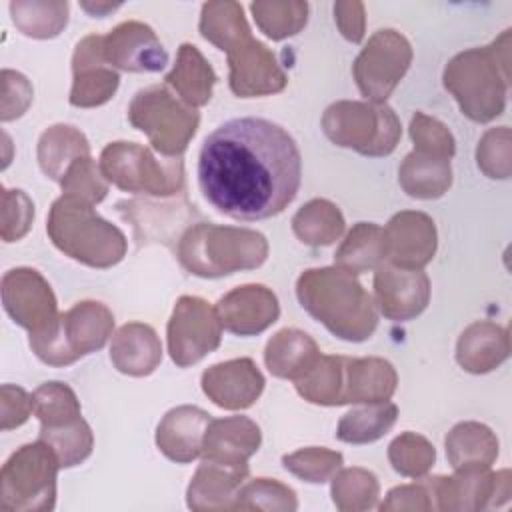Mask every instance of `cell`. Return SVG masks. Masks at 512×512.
I'll return each mask as SVG.
<instances>
[{
	"instance_id": "1",
	"label": "cell",
	"mask_w": 512,
	"mask_h": 512,
	"mask_svg": "<svg viewBox=\"0 0 512 512\" xmlns=\"http://www.w3.org/2000/svg\"><path fill=\"white\" fill-rule=\"evenodd\" d=\"M302 158L294 138L266 118H232L210 132L198 154V186L220 214L256 222L296 198Z\"/></svg>"
},
{
	"instance_id": "2",
	"label": "cell",
	"mask_w": 512,
	"mask_h": 512,
	"mask_svg": "<svg viewBox=\"0 0 512 512\" xmlns=\"http://www.w3.org/2000/svg\"><path fill=\"white\" fill-rule=\"evenodd\" d=\"M300 306L340 340L364 342L378 326V306L358 278L338 266L308 268L296 280Z\"/></svg>"
},
{
	"instance_id": "3",
	"label": "cell",
	"mask_w": 512,
	"mask_h": 512,
	"mask_svg": "<svg viewBox=\"0 0 512 512\" xmlns=\"http://www.w3.org/2000/svg\"><path fill=\"white\" fill-rule=\"evenodd\" d=\"M510 28L490 46L456 54L444 68V88L472 122H490L506 108L510 84Z\"/></svg>"
},
{
	"instance_id": "4",
	"label": "cell",
	"mask_w": 512,
	"mask_h": 512,
	"mask_svg": "<svg viewBox=\"0 0 512 512\" xmlns=\"http://www.w3.org/2000/svg\"><path fill=\"white\" fill-rule=\"evenodd\" d=\"M176 256L194 276L222 278L262 266L268 258V240L250 228L198 222L180 236Z\"/></svg>"
},
{
	"instance_id": "5",
	"label": "cell",
	"mask_w": 512,
	"mask_h": 512,
	"mask_svg": "<svg viewBox=\"0 0 512 512\" xmlns=\"http://www.w3.org/2000/svg\"><path fill=\"white\" fill-rule=\"evenodd\" d=\"M46 232L52 244L90 268H110L126 256V236L104 220L94 204L62 194L50 206Z\"/></svg>"
},
{
	"instance_id": "6",
	"label": "cell",
	"mask_w": 512,
	"mask_h": 512,
	"mask_svg": "<svg viewBox=\"0 0 512 512\" xmlns=\"http://www.w3.org/2000/svg\"><path fill=\"white\" fill-rule=\"evenodd\" d=\"M322 130L332 144L372 158L392 154L402 136L396 112L388 104L368 100L330 104L322 114Z\"/></svg>"
},
{
	"instance_id": "7",
	"label": "cell",
	"mask_w": 512,
	"mask_h": 512,
	"mask_svg": "<svg viewBox=\"0 0 512 512\" xmlns=\"http://www.w3.org/2000/svg\"><path fill=\"white\" fill-rule=\"evenodd\" d=\"M60 462L44 442L20 446L0 472V508L4 512H48L56 504Z\"/></svg>"
},
{
	"instance_id": "8",
	"label": "cell",
	"mask_w": 512,
	"mask_h": 512,
	"mask_svg": "<svg viewBox=\"0 0 512 512\" xmlns=\"http://www.w3.org/2000/svg\"><path fill=\"white\" fill-rule=\"evenodd\" d=\"M102 176L124 192L168 198L184 190L180 158H156L136 142H110L100 152Z\"/></svg>"
},
{
	"instance_id": "9",
	"label": "cell",
	"mask_w": 512,
	"mask_h": 512,
	"mask_svg": "<svg viewBox=\"0 0 512 512\" xmlns=\"http://www.w3.org/2000/svg\"><path fill=\"white\" fill-rule=\"evenodd\" d=\"M130 124L144 132L164 158H178L198 130L196 108L178 100L166 86L154 84L138 90L128 106Z\"/></svg>"
},
{
	"instance_id": "10",
	"label": "cell",
	"mask_w": 512,
	"mask_h": 512,
	"mask_svg": "<svg viewBox=\"0 0 512 512\" xmlns=\"http://www.w3.org/2000/svg\"><path fill=\"white\" fill-rule=\"evenodd\" d=\"M114 314L96 300H82L60 314L54 336L30 342L32 352L48 366H68L100 350L112 336Z\"/></svg>"
},
{
	"instance_id": "11",
	"label": "cell",
	"mask_w": 512,
	"mask_h": 512,
	"mask_svg": "<svg viewBox=\"0 0 512 512\" xmlns=\"http://www.w3.org/2000/svg\"><path fill=\"white\" fill-rule=\"evenodd\" d=\"M2 306L14 324L28 330V342L56 334L60 312L46 278L28 266H18L2 276Z\"/></svg>"
},
{
	"instance_id": "12",
	"label": "cell",
	"mask_w": 512,
	"mask_h": 512,
	"mask_svg": "<svg viewBox=\"0 0 512 512\" xmlns=\"http://www.w3.org/2000/svg\"><path fill=\"white\" fill-rule=\"evenodd\" d=\"M412 62L410 42L392 28L376 30L352 64L358 90L368 102L386 104Z\"/></svg>"
},
{
	"instance_id": "13",
	"label": "cell",
	"mask_w": 512,
	"mask_h": 512,
	"mask_svg": "<svg viewBox=\"0 0 512 512\" xmlns=\"http://www.w3.org/2000/svg\"><path fill=\"white\" fill-rule=\"evenodd\" d=\"M168 354L178 368L198 364L214 352L222 340V324L204 298L180 296L166 328Z\"/></svg>"
},
{
	"instance_id": "14",
	"label": "cell",
	"mask_w": 512,
	"mask_h": 512,
	"mask_svg": "<svg viewBox=\"0 0 512 512\" xmlns=\"http://www.w3.org/2000/svg\"><path fill=\"white\" fill-rule=\"evenodd\" d=\"M424 478V476H422ZM436 510H482L500 506L510 498V472L456 470L454 476L424 478Z\"/></svg>"
},
{
	"instance_id": "15",
	"label": "cell",
	"mask_w": 512,
	"mask_h": 512,
	"mask_svg": "<svg viewBox=\"0 0 512 512\" xmlns=\"http://www.w3.org/2000/svg\"><path fill=\"white\" fill-rule=\"evenodd\" d=\"M228 84L240 98L278 94L286 88L288 76L280 68L276 54L252 36L240 42L228 54Z\"/></svg>"
},
{
	"instance_id": "16",
	"label": "cell",
	"mask_w": 512,
	"mask_h": 512,
	"mask_svg": "<svg viewBox=\"0 0 512 512\" xmlns=\"http://www.w3.org/2000/svg\"><path fill=\"white\" fill-rule=\"evenodd\" d=\"M120 74L106 62L102 34L84 36L72 54L70 104L76 108H96L106 104L118 90Z\"/></svg>"
},
{
	"instance_id": "17",
	"label": "cell",
	"mask_w": 512,
	"mask_h": 512,
	"mask_svg": "<svg viewBox=\"0 0 512 512\" xmlns=\"http://www.w3.org/2000/svg\"><path fill=\"white\" fill-rule=\"evenodd\" d=\"M376 306L392 322L420 316L430 302V280L422 270L398 268L382 262L374 272Z\"/></svg>"
},
{
	"instance_id": "18",
	"label": "cell",
	"mask_w": 512,
	"mask_h": 512,
	"mask_svg": "<svg viewBox=\"0 0 512 512\" xmlns=\"http://www.w3.org/2000/svg\"><path fill=\"white\" fill-rule=\"evenodd\" d=\"M104 58L124 72H160L168 64V52L156 32L138 20H128L102 36Z\"/></svg>"
},
{
	"instance_id": "19",
	"label": "cell",
	"mask_w": 512,
	"mask_h": 512,
	"mask_svg": "<svg viewBox=\"0 0 512 512\" xmlns=\"http://www.w3.org/2000/svg\"><path fill=\"white\" fill-rule=\"evenodd\" d=\"M384 240L390 264L406 270H422L436 254V224L424 212L402 210L388 220Z\"/></svg>"
},
{
	"instance_id": "20",
	"label": "cell",
	"mask_w": 512,
	"mask_h": 512,
	"mask_svg": "<svg viewBox=\"0 0 512 512\" xmlns=\"http://www.w3.org/2000/svg\"><path fill=\"white\" fill-rule=\"evenodd\" d=\"M264 376L252 358L218 362L202 372V392L218 408L246 410L256 404L264 390Z\"/></svg>"
},
{
	"instance_id": "21",
	"label": "cell",
	"mask_w": 512,
	"mask_h": 512,
	"mask_svg": "<svg viewBox=\"0 0 512 512\" xmlns=\"http://www.w3.org/2000/svg\"><path fill=\"white\" fill-rule=\"evenodd\" d=\"M216 314L224 330L236 336H256L278 320L280 304L268 286L244 284L218 300Z\"/></svg>"
},
{
	"instance_id": "22",
	"label": "cell",
	"mask_w": 512,
	"mask_h": 512,
	"mask_svg": "<svg viewBox=\"0 0 512 512\" xmlns=\"http://www.w3.org/2000/svg\"><path fill=\"white\" fill-rule=\"evenodd\" d=\"M212 416L192 404L168 410L156 428L158 450L176 464H188L202 456L204 434Z\"/></svg>"
},
{
	"instance_id": "23",
	"label": "cell",
	"mask_w": 512,
	"mask_h": 512,
	"mask_svg": "<svg viewBox=\"0 0 512 512\" xmlns=\"http://www.w3.org/2000/svg\"><path fill=\"white\" fill-rule=\"evenodd\" d=\"M260 426L248 416L212 418L202 444V458L226 466H248L260 448Z\"/></svg>"
},
{
	"instance_id": "24",
	"label": "cell",
	"mask_w": 512,
	"mask_h": 512,
	"mask_svg": "<svg viewBox=\"0 0 512 512\" xmlns=\"http://www.w3.org/2000/svg\"><path fill=\"white\" fill-rule=\"evenodd\" d=\"M248 472V466H226L202 460L186 490L188 508L196 512L236 510L238 490L246 482Z\"/></svg>"
},
{
	"instance_id": "25",
	"label": "cell",
	"mask_w": 512,
	"mask_h": 512,
	"mask_svg": "<svg viewBox=\"0 0 512 512\" xmlns=\"http://www.w3.org/2000/svg\"><path fill=\"white\" fill-rule=\"evenodd\" d=\"M110 360L114 368L126 376H148L162 362V342L152 326L128 322L112 336Z\"/></svg>"
},
{
	"instance_id": "26",
	"label": "cell",
	"mask_w": 512,
	"mask_h": 512,
	"mask_svg": "<svg viewBox=\"0 0 512 512\" xmlns=\"http://www.w3.org/2000/svg\"><path fill=\"white\" fill-rule=\"evenodd\" d=\"M398 374L394 366L378 356L346 358L344 356V384L342 404H374L386 402L396 392Z\"/></svg>"
},
{
	"instance_id": "27",
	"label": "cell",
	"mask_w": 512,
	"mask_h": 512,
	"mask_svg": "<svg viewBox=\"0 0 512 512\" xmlns=\"http://www.w3.org/2000/svg\"><path fill=\"white\" fill-rule=\"evenodd\" d=\"M510 356L508 330L496 322L478 320L464 328L456 342V362L470 374H486Z\"/></svg>"
},
{
	"instance_id": "28",
	"label": "cell",
	"mask_w": 512,
	"mask_h": 512,
	"mask_svg": "<svg viewBox=\"0 0 512 512\" xmlns=\"http://www.w3.org/2000/svg\"><path fill=\"white\" fill-rule=\"evenodd\" d=\"M320 358L314 338L298 328L278 330L264 348V362L272 376L300 380Z\"/></svg>"
},
{
	"instance_id": "29",
	"label": "cell",
	"mask_w": 512,
	"mask_h": 512,
	"mask_svg": "<svg viewBox=\"0 0 512 512\" xmlns=\"http://www.w3.org/2000/svg\"><path fill=\"white\" fill-rule=\"evenodd\" d=\"M446 458L454 470H486L498 458L496 434L480 422H458L446 434Z\"/></svg>"
},
{
	"instance_id": "30",
	"label": "cell",
	"mask_w": 512,
	"mask_h": 512,
	"mask_svg": "<svg viewBox=\"0 0 512 512\" xmlns=\"http://www.w3.org/2000/svg\"><path fill=\"white\" fill-rule=\"evenodd\" d=\"M164 80L184 104L198 108L210 102L212 88L218 78L202 52L194 44L184 42L178 48L174 68L166 74Z\"/></svg>"
},
{
	"instance_id": "31",
	"label": "cell",
	"mask_w": 512,
	"mask_h": 512,
	"mask_svg": "<svg viewBox=\"0 0 512 512\" xmlns=\"http://www.w3.org/2000/svg\"><path fill=\"white\" fill-rule=\"evenodd\" d=\"M398 182L402 190L418 200H434L448 192L452 184V166L448 158L410 152L400 168Z\"/></svg>"
},
{
	"instance_id": "32",
	"label": "cell",
	"mask_w": 512,
	"mask_h": 512,
	"mask_svg": "<svg viewBox=\"0 0 512 512\" xmlns=\"http://www.w3.org/2000/svg\"><path fill=\"white\" fill-rule=\"evenodd\" d=\"M36 156L46 178L60 182L74 160L90 156V144L76 126L54 124L42 132Z\"/></svg>"
},
{
	"instance_id": "33",
	"label": "cell",
	"mask_w": 512,
	"mask_h": 512,
	"mask_svg": "<svg viewBox=\"0 0 512 512\" xmlns=\"http://www.w3.org/2000/svg\"><path fill=\"white\" fill-rule=\"evenodd\" d=\"M338 268L350 274H364L376 270L386 262L384 228L374 222L354 224L334 254Z\"/></svg>"
},
{
	"instance_id": "34",
	"label": "cell",
	"mask_w": 512,
	"mask_h": 512,
	"mask_svg": "<svg viewBox=\"0 0 512 512\" xmlns=\"http://www.w3.org/2000/svg\"><path fill=\"white\" fill-rule=\"evenodd\" d=\"M198 30L204 40H208L226 54L252 36L244 16V8L232 0L206 2L200 12Z\"/></svg>"
},
{
	"instance_id": "35",
	"label": "cell",
	"mask_w": 512,
	"mask_h": 512,
	"mask_svg": "<svg viewBox=\"0 0 512 512\" xmlns=\"http://www.w3.org/2000/svg\"><path fill=\"white\" fill-rule=\"evenodd\" d=\"M344 224L340 208L326 198L306 202L292 216V232L302 244L312 248L334 244L344 234Z\"/></svg>"
},
{
	"instance_id": "36",
	"label": "cell",
	"mask_w": 512,
	"mask_h": 512,
	"mask_svg": "<svg viewBox=\"0 0 512 512\" xmlns=\"http://www.w3.org/2000/svg\"><path fill=\"white\" fill-rule=\"evenodd\" d=\"M398 420V406L392 402H374L346 412L338 426L336 438L346 444H370L380 440Z\"/></svg>"
},
{
	"instance_id": "37",
	"label": "cell",
	"mask_w": 512,
	"mask_h": 512,
	"mask_svg": "<svg viewBox=\"0 0 512 512\" xmlns=\"http://www.w3.org/2000/svg\"><path fill=\"white\" fill-rule=\"evenodd\" d=\"M10 16L14 26L28 38H56L68 24V2L54 0H12Z\"/></svg>"
},
{
	"instance_id": "38",
	"label": "cell",
	"mask_w": 512,
	"mask_h": 512,
	"mask_svg": "<svg viewBox=\"0 0 512 512\" xmlns=\"http://www.w3.org/2000/svg\"><path fill=\"white\" fill-rule=\"evenodd\" d=\"M332 502L342 512H364L378 504L380 484L366 468H340L332 476Z\"/></svg>"
},
{
	"instance_id": "39",
	"label": "cell",
	"mask_w": 512,
	"mask_h": 512,
	"mask_svg": "<svg viewBox=\"0 0 512 512\" xmlns=\"http://www.w3.org/2000/svg\"><path fill=\"white\" fill-rule=\"evenodd\" d=\"M344 384V356H324L296 380V392L318 406H340Z\"/></svg>"
},
{
	"instance_id": "40",
	"label": "cell",
	"mask_w": 512,
	"mask_h": 512,
	"mask_svg": "<svg viewBox=\"0 0 512 512\" xmlns=\"http://www.w3.org/2000/svg\"><path fill=\"white\" fill-rule=\"evenodd\" d=\"M34 414L40 420V428L64 426L82 418L80 402L74 390L64 382H44L32 392Z\"/></svg>"
},
{
	"instance_id": "41",
	"label": "cell",
	"mask_w": 512,
	"mask_h": 512,
	"mask_svg": "<svg viewBox=\"0 0 512 512\" xmlns=\"http://www.w3.org/2000/svg\"><path fill=\"white\" fill-rule=\"evenodd\" d=\"M38 438L54 450L60 468H74L82 464L94 448V434L84 418H78L64 426L40 428Z\"/></svg>"
},
{
	"instance_id": "42",
	"label": "cell",
	"mask_w": 512,
	"mask_h": 512,
	"mask_svg": "<svg viewBox=\"0 0 512 512\" xmlns=\"http://www.w3.org/2000/svg\"><path fill=\"white\" fill-rule=\"evenodd\" d=\"M250 12L258 28L272 40L290 38L308 22L306 2H252Z\"/></svg>"
},
{
	"instance_id": "43",
	"label": "cell",
	"mask_w": 512,
	"mask_h": 512,
	"mask_svg": "<svg viewBox=\"0 0 512 512\" xmlns=\"http://www.w3.org/2000/svg\"><path fill=\"white\" fill-rule=\"evenodd\" d=\"M388 460L392 468L406 478H422L434 466V446L416 432H402L388 446Z\"/></svg>"
},
{
	"instance_id": "44",
	"label": "cell",
	"mask_w": 512,
	"mask_h": 512,
	"mask_svg": "<svg viewBox=\"0 0 512 512\" xmlns=\"http://www.w3.org/2000/svg\"><path fill=\"white\" fill-rule=\"evenodd\" d=\"M342 454L324 446L300 448L282 456V466L296 478L310 484H324L342 468Z\"/></svg>"
},
{
	"instance_id": "45",
	"label": "cell",
	"mask_w": 512,
	"mask_h": 512,
	"mask_svg": "<svg viewBox=\"0 0 512 512\" xmlns=\"http://www.w3.org/2000/svg\"><path fill=\"white\" fill-rule=\"evenodd\" d=\"M298 508L296 492L270 478H254L246 480L236 498V510H278V512H294Z\"/></svg>"
},
{
	"instance_id": "46",
	"label": "cell",
	"mask_w": 512,
	"mask_h": 512,
	"mask_svg": "<svg viewBox=\"0 0 512 512\" xmlns=\"http://www.w3.org/2000/svg\"><path fill=\"white\" fill-rule=\"evenodd\" d=\"M60 186L62 194L80 198L88 204H98L108 194V180L102 176L100 166H96L92 156L74 160L60 180Z\"/></svg>"
},
{
	"instance_id": "47",
	"label": "cell",
	"mask_w": 512,
	"mask_h": 512,
	"mask_svg": "<svg viewBox=\"0 0 512 512\" xmlns=\"http://www.w3.org/2000/svg\"><path fill=\"white\" fill-rule=\"evenodd\" d=\"M476 164L488 178L506 180L512 172L510 128L498 126L484 132L476 148Z\"/></svg>"
},
{
	"instance_id": "48",
	"label": "cell",
	"mask_w": 512,
	"mask_h": 512,
	"mask_svg": "<svg viewBox=\"0 0 512 512\" xmlns=\"http://www.w3.org/2000/svg\"><path fill=\"white\" fill-rule=\"evenodd\" d=\"M410 138L414 142V150L422 154L450 160L456 152V142L448 126L424 112H416L410 118Z\"/></svg>"
},
{
	"instance_id": "49",
	"label": "cell",
	"mask_w": 512,
	"mask_h": 512,
	"mask_svg": "<svg viewBox=\"0 0 512 512\" xmlns=\"http://www.w3.org/2000/svg\"><path fill=\"white\" fill-rule=\"evenodd\" d=\"M34 222V202L24 190L2 188V230L4 242L24 238Z\"/></svg>"
},
{
	"instance_id": "50",
	"label": "cell",
	"mask_w": 512,
	"mask_h": 512,
	"mask_svg": "<svg viewBox=\"0 0 512 512\" xmlns=\"http://www.w3.org/2000/svg\"><path fill=\"white\" fill-rule=\"evenodd\" d=\"M32 102V84L16 70H2V122L20 118Z\"/></svg>"
},
{
	"instance_id": "51",
	"label": "cell",
	"mask_w": 512,
	"mask_h": 512,
	"mask_svg": "<svg viewBox=\"0 0 512 512\" xmlns=\"http://www.w3.org/2000/svg\"><path fill=\"white\" fill-rule=\"evenodd\" d=\"M34 412L32 396L14 384H2L0 388V428L12 430L22 426Z\"/></svg>"
},
{
	"instance_id": "52",
	"label": "cell",
	"mask_w": 512,
	"mask_h": 512,
	"mask_svg": "<svg viewBox=\"0 0 512 512\" xmlns=\"http://www.w3.org/2000/svg\"><path fill=\"white\" fill-rule=\"evenodd\" d=\"M382 512L390 510H434L432 494L424 478L414 484H402L386 494V500L378 506Z\"/></svg>"
},
{
	"instance_id": "53",
	"label": "cell",
	"mask_w": 512,
	"mask_h": 512,
	"mask_svg": "<svg viewBox=\"0 0 512 512\" xmlns=\"http://www.w3.org/2000/svg\"><path fill=\"white\" fill-rule=\"evenodd\" d=\"M334 20L340 30V34L352 42L358 44L364 40L366 30V18H364V4L358 0L352 2H336L334 4Z\"/></svg>"
},
{
	"instance_id": "54",
	"label": "cell",
	"mask_w": 512,
	"mask_h": 512,
	"mask_svg": "<svg viewBox=\"0 0 512 512\" xmlns=\"http://www.w3.org/2000/svg\"><path fill=\"white\" fill-rule=\"evenodd\" d=\"M88 14L104 18L108 12H114L116 8H120V4H110V2H82L80 4Z\"/></svg>"
}]
</instances>
